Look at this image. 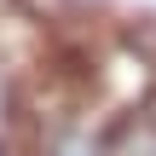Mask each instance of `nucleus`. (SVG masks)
<instances>
[{
    "label": "nucleus",
    "mask_w": 156,
    "mask_h": 156,
    "mask_svg": "<svg viewBox=\"0 0 156 156\" xmlns=\"http://www.w3.org/2000/svg\"><path fill=\"white\" fill-rule=\"evenodd\" d=\"M35 156H122V151H116V139H110L104 127H93V122H58V127L41 139Z\"/></svg>",
    "instance_id": "f257e3e1"
}]
</instances>
